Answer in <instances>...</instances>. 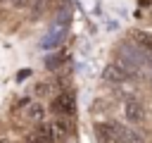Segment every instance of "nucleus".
I'll return each instance as SVG.
<instances>
[{
  "label": "nucleus",
  "instance_id": "8",
  "mask_svg": "<svg viewBox=\"0 0 152 143\" xmlns=\"http://www.w3.org/2000/svg\"><path fill=\"white\" fill-rule=\"evenodd\" d=\"M2 2H12V0H2Z\"/></svg>",
  "mask_w": 152,
  "mask_h": 143
},
{
  "label": "nucleus",
  "instance_id": "7",
  "mask_svg": "<svg viewBox=\"0 0 152 143\" xmlns=\"http://www.w3.org/2000/svg\"><path fill=\"white\" fill-rule=\"evenodd\" d=\"M14 7H28V5H40V0H12Z\"/></svg>",
  "mask_w": 152,
  "mask_h": 143
},
{
  "label": "nucleus",
  "instance_id": "3",
  "mask_svg": "<svg viewBox=\"0 0 152 143\" xmlns=\"http://www.w3.org/2000/svg\"><path fill=\"white\" fill-rule=\"evenodd\" d=\"M55 133H52V126L50 122H40L38 129H33L28 133V143H55Z\"/></svg>",
  "mask_w": 152,
  "mask_h": 143
},
{
  "label": "nucleus",
  "instance_id": "5",
  "mask_svg": "<svg viewBox=\"0 0 152 143\" xmlns=\"http://www.w3.org/2000/svg\"><path fill=\"white\" fill-rule=\"evenodd\" d=\"M50 126H52V133H55V138H57V141H59V138H64V136H69V133L74 131L71 117H57V119H52V122H50Z\"/></svg>",
  "mask_w": 152,
  "mask_h": 143
},
{
  "label": "nucleus",
  "instance_id": "6",
  "mask_svg": "<svg viewBox=\"0 0 152 143\" xmlns=\"http://www.w3.org/2000/svg\"><path fill=\"white\" fill-rule=\"evenodd\" d=\"M26 117H28V119H33V122H40V119L45 117V110H43L40 105H28V112H26Z\"/></svg>",
  "mask_w": 152,
  "mask_h": 143
},
{
  "label": "nucleus",
  "instance_id": "4",
  "mask_svg": "<svg viewBox=\"0 0 152 143\" xmlns=\"http://www.w3.org/2000/svg\"><path fill=\"white\" fill-rule=\"evenodd\" d=\"M124 117H126L131 124H142V122H145V110L140 107L138 100H126V102H124Z\"/></svg>",
  "mask_w": 152,
  "mask_h": 143
},
{
  "label": "nucleus",
  "instance_id": "2",
  "mask_svg": "<svg viewBox=\"0 0 152 143\" xmlns=\"http://www.w3.org/2000/svg\"><path fill=\"white\" fill-rule=\"evenodd\" d=\"M128 79H131V69H128L124 62H112V64L104 69V81L121 83V81H128Z\"/></svg>",
  "mask_w": 152,
  "mask_h": 143
},
{
  "label": "nucleus",
  "instance_id": "1",
  "mask_svg": "<svg viewBox=\"0 0 152 143\" xmlns=\"http://www.w3.org/2000/svg\"><path fill=\"white\" fill-rule=\"evenodd\" d=\"M50 110L57 114V117H74L76 114V98L71 93H59L52 102H50Z\"/></svg>",
  "mask_w": 152,
  "mask_h": 143
}]
</instances>
